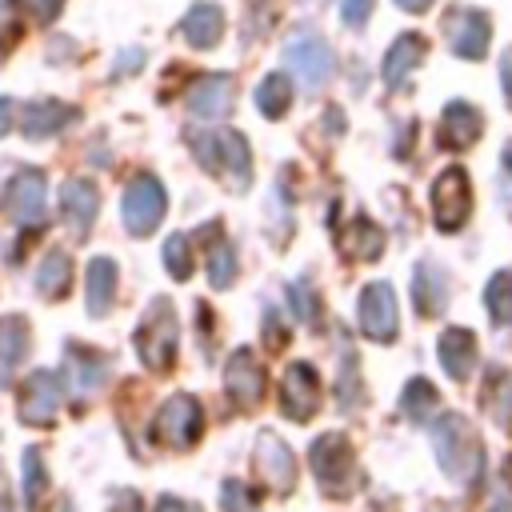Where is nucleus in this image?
<instances>
[{"label":"nucleus","instance_id":"nucleus-23","mask_svg":"<svg viewBox=\"0 0 512 512\" xmlns=\"http://www.w3.org/2000/svg\"><path fill=\"white\" fill-rule=\"evenodd\" d=\"M440 368L452 380H468L476 368V336L468 328H444L440 332Z\"/></svg>","mask_w":512,"mask_h":512},{"label":"nucleus","instance_id":"nucleus-33","mask_svg":"<svg viewBox=\"0 0 512 512\" xmlns=\"http://www.w3.org/2000/svg\"><path fill=\"white\" fill-rule=\"evenodd\" d=\"M484 308H488L492 324L512 328V268H504V272H496V276L488 280V288H484Z\"/></svg>","mask_w":512,"mask_h":512},{"label":"nucleus","instance_id":"nucleus-16","mask_svg":"<svg viewBox=\"0 0 512 512\" xmlns=\"http://www.w3.org/2000/svg\"><path fill=\"white\" fill-rule=\"evenodd\" d=\"M412 308L424 320L444 316V308H448V272L436 260H420L412 268Z\"/></svg>","mask_w":512,"mask_h":512},{"label":"nucleus","instance_id":"nucleus-13","mask_svg":"<svg viewBox=\"0 0 512 512\" xmlns=\"http://www.w3.org/2000/svg\"><path fill=\"white\" fill-rule=\"evenodd\" d=\"M444 36H448V48L464 60H480L488 52V40H492V24L484 12L476 8H452L444 16Z\"/></svg>","mask_w":512,"mask_h":512},{"label":"nucleus","instance_id":"nucleus-1","mask_svg":"<svg viewBox=\"0 0 512 512\" xmlns=\"http://www.w3.org/2000/svg\"><path fill=\"white\" fill-rule=\"evenodd\" d=\"M432 448H436V460H440L448 480H456L460 488H472L480 480V472H484V444H480V432L472 428L468 416L444 412L432 424Z\"/></svg>","mask_w":512,"mask_h":512},{"label":"nucleus","instance_id":"nucleus-3","mask_svg":"<svg viewBox=\"0 0 512 512\" xmlns=\"http://www.w3.org/2000/svg\"><path fill=\"white\" fill-rule=\"evenodd\" d=\"M136 356L148 372H168L176 360V344H180V324H176V308L168 296H156L136 328Z\"/></svg>","mask_w":512,"mask_h":512},{"label":"nucleus","instance_id":"nucleus-15","mask_svg":"<svg viewBox=\"0 0 512 512\" xmlns=\"http://www.w3.org/2000/svg\"><path fill=\"white\" fill-rule=\"evenodd\" d=\"M224 392L236 408H256L264 396V368L256 364L252 348H236L224 364Z\"/></svg>","mask_w":512,"mask_h":512},{"label":"nucleus","instance_id":"nucleus-17","mask_svg":"<svg viewBox=\"0 0 512 512\" xmlns=\"http://www.w3.org/2000/svg\"><path fill=\"white\" fill-rule=\"evenodd\" d=\"M96 212H100V192H96V184L84 180V176L64 180V188H60V216H64V224H68L76 236H88Z\"/></svg>","mask_w":512,"mask_h":512},{"label":"nucleus","instance_id":"nucleus-34","mask_svg":"<svg viewBox=\"0 0 512 512\" xmlns=\"http://www.w3.org/2000/svg\"><path fill=\"white\" fill-rule=\"evenodd\" d=\"M208 236H212V248H208V284L212 288H228L236 280V252H232V244L216 228H208Z\"/></svg>","mask_w":512,"mask_h":512},{"label":"nucleus","instance_id":"nucleus-12","mask_svg":"<svg viewBox=\"0 0 512 512\" xmlns=\"http://www.w3.org/2000/svg\"><path fill=\"white\" fill-rule=\"evenodd\" d=\"M280 404H284V412H288L296 424H304V420L316 416V408H320V376H316L312 364L292 360V364L284 368V380H280Z\"/></svg>","mask_w":512,"mask_h":512},{"label":"nucleus","instance_id":"nucleus-20","mask_svg":"<svg viewBox=\"0 0 512 512\" xmlns=\"http://www.w3.org/2000/svg\"><path fill=\"white\" fill-rule=\"evenodd\" d=\"M480 132H484V116H480L472 104L452 100V104L444 108V116H440V144H444V148H452V152L472 148V144L480 140Z\"/></svg>","mask_w":512,"mask_h":512},{"label":"nucleus","instance_id":"nucleus-26","mask_svg":"<svg viewBox=\"0 0 512 512\" xmlns=\"http://www.w3.org/2000/svg\"><path fill=\"white\" fill-rule=\"evenodd\" d=\"M420 60H424V40H420V36H412V32H404V36H400V40H392V48L384 52V68H380L384 84H388V88H400V84H404V76H408Z\"/></svg>","mask_w":512,"mask_h":512},{"label":"nucleus","instance_id":"nucleus-6","mask_svg":"<svg viewBox=\"0 0 512 512\" xmlns=\"http://www.w3.org/2000/svg\"><path fill=\"white\" fill-rule=\"evenodd\" d=\"M284 60H288V68L300 76V84H304L308 92H320V88L332 80V72H336V56H332L328 40L316 36V32H308V28H300V32L284 44Z\"/></svg>","mask_w":512,"mask_h":512},{"label":"nucleus","instance_id":"nucleus-25","mask_svg":"<svg viewBox=\"0 0 512 512\" xmlns=\"http://www.w3.org/2000/svg\"><path fill=\"white\" fill-rule=\"evenodd\" d=\"M180 32H184V40H188L192 48H212V44H220L224 12H220L216 4H208V0H200V4H192V8L184 12Z\"/></svg>","mask_w":512,"mask_h":512},{"label":"nucleus","instance_id":"nucleus-48","mask_svg":"<svg viewBox=\"0 0 512 512\" xmlns=\"http://www.w3.org/2000/svg\"><path fill=\"white\" fill-rule=\"evenodd\" d=\"M52 512H72V500H68V496H60V500H56V508H52Z\"/></svg>","mask_w":512,"mask_h":512},{"label":"nucleus","instance_id":"nucleus-21","mask_svg":"<svg viewBox=\"0 0 512 512\" xmlns=\"http://www.w3.org/2000/svg\"><path fill=\"white\" fill-rule=\"evenodd\" d=\"M64 372L72 376L76 392L92 396V392H96V388L108 380L112 364H108V356H104V352H96V348H84V344H68V356H64Z\"/></svg>","mask_w":512,"mask_h":512},{"label":"nucleus","instance_id":"nucleus-28","mask_svg":"<svg viewBox=\"0 0 512 512\" xmlns=\"http://www.w3.org/2000/svg\"><path fill=\"white\" fill-rule=\"evenodd\" d=\"M340 248L356 260H376L384 252V232L368 220V216H352L344 228H340Z\"/></svg>","mask_w":512,"mask_h":512},{"label":"nucleus","instance_id":"nucleus-14","mask_svg":"<svg viewBox=\"0 0 512 512\" xmlns=\"http://www.w3.org/2000/svg\"><path fill=\"white\" fill-rule=\"evenodd\" d=\"M252 464H256V476H260L272 492H292V484H296V460H292L288 444H284L276 432L264 428V432L256 436Z\"/></svg>","mask_w":512,"mask_h":512},{"label":"nucleus","instance_id":"nucleus-7","mask_svg":"<svg viewBox=\"0 0 512 512\" xmlns=\"http://www.w3.org/2000/svg\"><path fill=\"white\" fill-rule=\"evenodd\" d=\"M200 432H204V412H200V400L188 392L168 396L152 420V436L168 448H192L200 440Z\"/></svg>","mask_w":512,"mask_h":512},{"label":"nucleus","instance_id":"nucleus-35","mask_svg":"<svg viewBox=\"0 0 512 512\" xmlns=\"http://www.w3.org/2000/svg\"><path fill=\"white\" fill-rule=\"evenodd\" d=\"M164 268H168L172 280H188L192 276V244H188L184 232L164 240Z\"/></svg>","mask_w":512,"mask_h":512},{"label":"nucleus","instance_id":"nucleus-41","mask_svg":"<svg viewBox=\"0 0 512 512\" xmlns=\"http://www.w3.org/2000/svg\"><path fill=\"white\" fill-rule=\"evenodd\" d=\"M60 8H64V0H32V12H36V20H40V24L56 20V16H60Z\"/></svg>","mask_w":512,"mask_h":512},{"label":"nucleus","instance_id":"nucleus-39","mask_svg":"<svg viewBox=\"0 0 512 512\" xmlns=\"http://www.w3.org/2000/svg\"><path fill=\"white\" fill-rule=\"evenodd\" d=\"M372 4L376 0H340V20L352 24V28H364L368 16H372Z\"/></svg>","mask_w":512,"mask_h":512},{"label":"nucleus","instance_id":"nucleus-19","mask_svg":"<svg viewBox=\"0 0 512 512\" xmlns=\"http://www.w3.org/2000/svg\"><path fill=\"white\" fill-rule=\"evenodd\" d=\"M232 88H236L232 76L208 72V76L192 80V88H188V108H192L196 116H204V120H220V116L232 112Z\"/></svg>","mask_w":512,"mask_h":512},{"label":"nucleus","instance_id":"nucleus-46","mask_svg":"<svg viewBox=\"0 0 512 512\" xmlns=\"http://www.w3.org/2000/svg\"><path fill=\"white\" fill-rule=\"evenodd\" d=\"M504 180H508V192H504V200H508V208H512V152H504Z\"/></svg>","mask_w":512,"mask_h":512},{"label":"nucleus","instance_id":"nucleus-44","mask_svg":"<svg viewBox=\"0 0 512 512\" xmlns=\"http://www.w3.org/2000/svg\"><path fill=\"white\" fill-rule=\"evenodd\" d=\"M12 120H16V104H12V96H0V136L12 128Z\"/></svg>","mask_w":512,"mask_h":512},{"label":"nucleus","instance_id":"nucleus-36","mask_svg":"<svg viewBox=\"0 0 512 512\" xmlns=\"http://www.w3.org/2000/svg\"><path fill=\"white\" fill-rule=\"evenodd\" d=\"M288 304H292L296 320H304L308 328H316V324H320V296L308 288V280H304V276L288 284Z\"/></svg>","mask_w":512,"mask_h":512},{"label":"nucleus","instance_id":"nucleus-11","mask_svg":"<svg viewBox=\"0 0 512 512\" xmlns=\"http://www.w3.org/2000/svg\"><path fill=\"white\" fill-rule=\"evenodd\" d=\"M356 316H360V332H364L368 340H380V344L396 340V332H400V312H396V292H392V284H384V280L368 284V288L360 292Z\"/></svg>","mask_w":512,"mask_h":512},{"label":"nucleus","instance_id":"nucleus-2","mask_svg":"<svg viewBox=\"0 0 512 512\" xmlns=\"http://www.w3.org/2000/svg\"><path fill=\"white\" fill-rule=\"evenodd\" d=\"M192 156L200 160L204 172L224 176L236 192H244L252 184V152L248 140L236 128H216V132H188Z\"/></svg>","mask_w":512,"mask_h":512},{"label":"nucleus","instance_id":"nucleus-10","mask_svg":"<svg viewBox=\"0 0 512 512\" xmlns=\"http://www.w3.org/2000/svg\"><path fill=\"white\" fill-rule=\"evenodd\" d=\"M432 212H436V228L444 232H456L468 212H472V184H468V172L460 164H452L448 172L436 176L432 184Z\"/></svg>","mask_w":512,"mask_h":512},{"label":"nucleus","instance_id":"nucleus-32","mask_svg":"<svg viewBox=\"0 0 512 512\" xmlns=\"http://www.w3.org/2000/svg\"><path fill=\"white\" fill-rule=\"evenodd\" d=\"M44 488H48V468H44V460H40L36 448H24V456H20V496H24V508L28 512L40 504Z\"/></svg>","mask_w":512,"mask_h":512},{"label":"nucleus","instance_id":"nucleus-29","mask_svg":"<svg viewBox=\"0 0 512 512\" xmlns=\"http://www.w3.org/2000/svg\"><path fill=\"white\" fill-rule=\"evenodd\" d=\"M400 412H404L412 424H428V420L440 412L436 388H432L424 376H412V380L404 384V392H400Z\"/></svg>","mask_w":512,"mask_h":512},{"label":"nucleus","instance_id":"nucleus-47","mask_svg":"<svg viewBox=\"0 0 512 512\" xmlns=\"http://www.w3.org/2000/svg\"><path fill=\"white\" fill-rule=\"evenodd\" d=\"M404 12H424V8H432V0H396Z\"/></svg>","mask_w":512,"mask_h":512},{"label":"nucleus","instance_id":"nucleus-27","mask_svg":"<svg viewBox=\"0 0 512 512\" xmlns=\"http://www.w3.org/2000/svg\"><path fill=\"white\" fill-rule=\"evenodd\" d=\"M480 404L500 428H512V372L508 368H488L484 388H480Z\"/></svg>","mask_w":512,"mask_h":512},{"label":"nucleus","instance_id":"nucleus-30","mask_svg":"<svg viewBox=\"0 0 512 512\" xmlns=\"http://www.w3.org/2000/svg\"><path fill=\"white\" fill-rule=\"evenodd\" d=\"M68 280H72V260H68V252L64 248H52L44 260H40V268H36V288H40V296H64L68 292Z\"/></svg>","mask_w":512,"mask_h":512},{"label":"nucleus","instance_id":"nucleus-9","mask_svg":"<svg viewBox=\"0 0 512 512\" xmlns=\"http://www.w3.org/2000/svg\"><path fill=\"white\" fill-rule=\"evenodd\" d=\"M60 404H64V376L48 368H36L16 392V416L24 424H48L60 412Z\"/></svg>","mask_w":512,"mask_h":512},{"label":"nucleus","instance_id":"nucleus-22","mask_svg":"<svg viewBox=\"0 0 512 512\" xmlns=\"http://www.w3.org/2000/svg\"><path fill=\"white\" fill-rule=\"evenodd\" d=\"M112 300H116V264L108 256H92L88 268H84V304H88V316L112 312Z\"/></svg>","mask_w":512,"mask_h":512},{"label":"nucleus","instance_id":"nucleus-4","mask_svg":"<svg viewBox=\"0 0 512 512\" xmlns=\"http://www.w3.org/2000/svg\"><path fill=\"white\" fill-rule=\"evenodd\" d=\"M308 464L316 472V488L332 500L348 496L356 488V456H352V444L344 432H324L312 440L308 448Z\"/></svg>","mask_w":512,"mask_h":512},{"label":"nucleus","instance_id":"nucleus-24","mask_svg":"<svg viewBox=\"0 0 512 512\" xmlns=\"http://www.w3.org/2000/svg\"><path fill=\"white\" fill-rule=\"evenodd\" d=\"M32 332L24 316H0V384H12L20 360L28 356Z\"/></svg>","mask_w":512,"mask_h":512},{"label":"nucleus","instance_id":"nucleus-42","mask_svg":"<svg viewBox=\"0 0 512 512\" xmlns=\"http://www.w3.org/2000/svg\"><path fill=\"white\" fill-rule=\"evenodd\" d=\"M156 512H200V504L180 500V496H160V500H156Z\"/></svg>","mask_w":512,"mask_h":512},{"label":"nucleus","instance_id":"nucleus-37","mask_svg":"<svg viewBox=\"0 0 512 512\" xmlns=\"http://www.w3.org/2000/svg\"><path fill=\"white\" fill-rule=\"evenodd\" d=\"M360 404H364V388H360L356 356H352V360L344 356V364H340V408L348 412V408H360Z\"/></svg>","mask_w":512,"mask_h":512},{"label":"nucleus","instance_id":"nucleus-40","mask_svg":"<svg viewBox=\"0 0 512 512\" xmlns=\"http://www.w3.org/2000/svg\"><path fill=\"white\" fill-rule=\"evenodd\" d=\"M140 64H144V48H124V52L116 56L112 80H120V76H132V72H140Z\"/></svg>","mask_w":512,"mask_h":512},{"label":"nucleus","instance_id":"nucleus-31","mask_svg":"<svg viewBox=\"0 0 512 512\" xmlns=\"http://www.w3.org/2000/svg\"><path fill=\"white\" fill-rule=\"evenodd\" d=\"M288 104H292V84H288V76H284V72H268V76L260 80V88H256V108H260V116L280 120V116L288 112Z\"/></svg>","mask_w":512,"mask_h":512},{"label":"nucleus","instance_id":"nucleus-8","mask_svg":"<svg viewBox=\"0 0 512 512\" xmlns=\"http://www.w3.org/2000/svg\"><path fill=\"white\" fill-rule=\"evenodd\" d=\"M44 204H48V176L40 168H32V164L28 168H16V176L8 180V192H4L8 216L24 232H32V228L44 224Z\"/></svg>","mask_w":512,"mask_h":512},{"label":"nucleus","instance_id":"nucleus-45","mask_svg":"<svg viewBox=\"0 0 512 512\" xmlns=\"http://www.w3.org/2000/svg\"><path fill=\"white\" fill-rule=\"evenodd\" d=\"M500 80H504V100L512 104V48L504 52V64H500Z\"/></svg>","mask_w":512,"mask_h":512},{"label":"nucleus","instance_id":"nucleus-43","mask_svg":"<svg viewBox=\"0 0 512 512\" xmlns=\"http://www.w3.org/2000/svg\"><path fill=\"white\" fill-rule=\"evenodd\" d=\"M112 508L116 512H140V496L136 492H112Z\"/></svg>","mask_w":512,"mask_h":512},{"label":"nucleus","instance_id":"nucleus-18","mask_svg":"<svg viewBox=\"0 0 512 512\" xmlns=\"http://www.w3.org/2000/svg\"><path fill=\"white\" fill-rule=\"evenodd\" d=\"M80 116V108L76 104H64V100H32V104H24V112H20V132L28 136V140H44V136H56V132H64L72 120Z\"/></svg>","mask_w":512,"mask_h":512},{"label":"nucleus","instance_id":"nucleus-5","mask_svg":"<svg viewBox=\"0 0 512 512\" xmlns=\"http://www.w3.org/2000/svg\"><path fill=\"white\" fill-rule=\"evenodd\" d=\"M164 212H168L164 184H160L156 176H148V172L132 176L128 188H124V196H120L124 228H128L132 236H148V232H156V224L164 220Z\"/></svg>","mask_w":512,"mask_h":512},{"label":"nucleus","instance_id":"nucleus-38","mask_svg":"<svg viewBox=\"0 0 512 512\" xmlns=\"http://www.w3.org/2000/svg\"><path fill=\"white\" fill-rule=\"evenodd\" d=\"M220 504H224V512H256V496L240 480H224L220 484Z\"/></svg>","mask_w":512,"mask_h":512}]
</instances>
